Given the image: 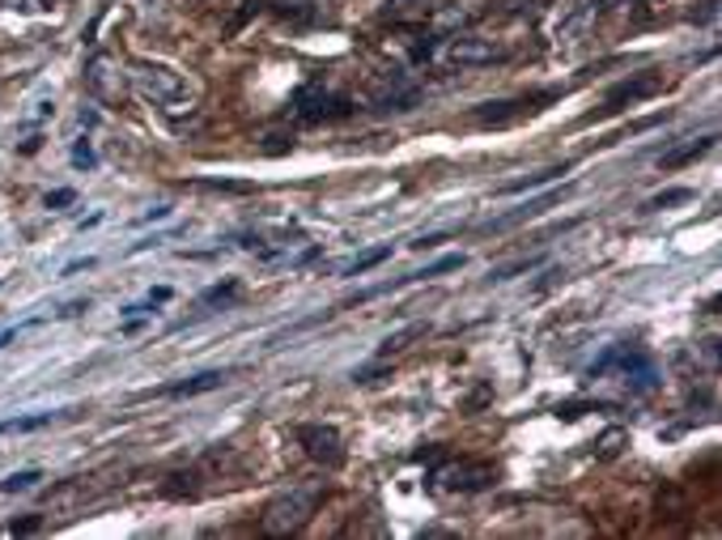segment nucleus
Masks as SVG:
<instances>
[{
  "label": "nucleus",
  "instance_id": "obj_18",
  "mask_svg": "<svg viewBox=\"0 0 722 540\" xmlns=\"http://www.w3.org/2000/svg\"><path fill=\"white\" fill-rule=\"evenodd\" d=\"M693 197H697L693 188H672V192H659V197L646 200V213H659V209H668V204H688Z\"/></svg>",
  "mask_w": 722,
  "mask_h": 540
},
{
  "label": "nucleus",
  "instance_id": "obj_26",
  "mask_svg": "<svg viewBox=\"0 0 722 540\" xmlns=\"http://www.w3.org/2000/svg\"><path fill=\"white\" fill-rule=\"evenodd\" d=\"M60 204H73V192L64 188V192H51L48 197V209H60Z\"/></svg>",
  "mask_w": 722,
  "mask_h": 540
},
{
  "label": "nucleus",
  "instance_id": "obj_21",
  "mask_svg": "<svg viewBox=\"0 0 722 540\" xmlns=\"http://www.w3.org/2000/svg\"><path fill=\"white\" fill-rule=\"evenodd\" d=\"M621 442H629L625 430H612V435H604V442H599V455H604V460H612V455L621 451Z\"/></svg>",
  "mask_w": 722,
  "mask_h": 540
},
{
  "label": "nucleus",
  "instance_id": "obj_22",
  "mask_svg": "<svg viewBox=\"0 0 722 540\" xmlns=\"http://www.w3.org/2000/svg\"><path fill=\"white\" fill-rule=\"evenodd\" d=\"M39 528H43V519L35 515V519H13L4 532H9V537H30V532H39Z\"/></svg>",
  "mask_w": 722,
  "mask_h": 540
},
{
  "label": "nucleus",
  "instance_id": "obj_29",
  "mask_svg": "<svg viewBox=\"0 0 722 540\" xmlns=\"http://www.w3.org/2000/svg\"><path fill=\"white\" fill-rule=\"evenodd\" d=\"M39 4H60V0H39Z\"/></svg>",
  "mask_w": 722,
  "mask_h": 540
},
{
  "label": "nucleus",
  "instance_id": "obj_13",
  "mask_svg": "<svg viewBox=\"0 0 722 540\" xmlns=\"http://www.w3.org/2000/svg\"><path fill=\"white\" fill-rule=\"evenodd\" d=\"M714 146V137H697V141H688V146L684 149H675V153H668V158H663V166H668V171H675V166H684V162H693V158H701V153H706V149Z\"/></svg>",
  "mask_w": 722,
  "mask_h": 540
},
{
  "label": "nucleus",
  "instance_id": "obj_1",
  "mask_svg": "<svg viewBox=\"0 0 722 540\" xmlns=\"http://www.w3.org/2000/svg\"><path fill=\"white\" fill-rule=\"evenodd\" d=\"M128 77H132V86L141 90L144 99H153L162 111H192L195 99H192V90H188V81H183L179 68H170V64H153V60H132Z\"/></svg>",
  "mask_w": 722,
  "mask_h": 540
},
{
  "label": "nucleus",
  "instance_id": "obj_14",
  "mask_svg": "<svg viewBox=\"0 0 722 540\" xmlns=\"http://www.w3.org/2000/svg\"><path fill=\"white\" fill-rule=\"evenodd\" d=\"M570 166H548V171H540V175H528V179H519V184H506L502 188V197H519V192H528V188H540V184H548V179H557V175H566Z\"/></svg>",
  "mask_w": 722,
  "mask_h": 540
},
{
  "label": "nucleus",
  "instance_id": "obj_2",
  "mask_svg": "<svg viewBox=\"0 0 722 540\" xmlns=\"http://www.w3.org/2000/svg\"><path fill=\"white\" fill-rule=\"evenodd\" d=\"M319 498H324V486H319V481H311V486H293V490L277 493V498L264 506V519H259L264 532H268V537H293V532H302V528L311 524Z\"/></svg>",
  "mask_w": 722,
  "mask_h": 540
},
{
  "label": "nucleus",
  "instance_id": "obj_12",
  "mask_svg": "<svg viewBox=\"0 0 722 540\" xmlns=\"http://www.w3.org/2000/svg\"><path fill=\"white\" fill-rule=\"evenodd\" d=\"M43 426H51V413H30V417L0 422V435H30V430H43Z\"/></svg>",
  "mask_w": 722,
  "mask_h": 540
},
{
  "label": "nucleus",
  "instance_id": "obj_19",
  "mask_svg": "<svg viewBox=\"0 0 722 540\" xmlns=\"http://www.w3.org/2000/svg\"><path fill=\"white\" fill-rule=\"evenodd\" d=\"M86 481H68V486H60V490H51L48 493V502L51 506H73V502H81L86 498Z\"/></svg>",
  "mask_w": 722,
  "mask_h": 540
},
{
  "label": "nucleus",
  "instance_id": "obj_27",
  "mask_svg": "<svg viewBox=\"0 0 722 540\" xmlns=\"http://www.w3.org/2000/svg\"><path fill=\"white\" fill-rule=\"evenodd\" d=\"M86 306H90V302H68V306H64V311H60V315H64V319H68V315H81V311H86Z\"/></svg>",
  "mask_w": 722,
  "mask_h": 540
},
{
  "label": "nucleus",
  "instance_id": "obj_24",
  "mask_svg": "<svg viewBox=\"0 0 722 540\" xmlns=\"http://www.w3.org/2000/svg\"><path fill=\"white\" fill-rule=\"evenodd\" d=\"M73 162H77V166H94V149H90V141H77V149H73Z\"/></svg>",
  "mask_w": 722,
  "mask_h": 540
},
{
  "label": "nucleus",
  "instance_id": "obj_30",
  "mask_svg": "<svg viewBox=\"0 0 722 540\" xmlns=\"http://www.w3.org/2000/svg\"><path fill=\"white\" fill-rule=\"evenodd\" d=\"M192 4H213V0H192Z\"/></svg>",
  "mask_w": 722,
  "mask_h": 540
},
{
  "label": "nucleus",
  "instance_id": "obj_17",
  "mask_svg": "<svg viewBox=\"0 0 722 540\" xmlns=\"http://www.w3.org/2000/svg\"><path fill=\"white\" fill-rule=\"evenodd\" d=\"M324 4H328V0H281L277 9H281L286 17H324Z\"/></svg>",
  "mask_w": 722,
  "mask_h": 540
},
{
  "label": "nucleus",
  "instance_id": "obj_20",
  "mask_svg": "<svg viewBox=\"0 0 722 540\" xmlns=\"http://www.w3.org/2000/svg\"><path fill=\"white\" fill-rule=\"evenodd\" d=\"M387 4H391V13H400V17H417V13L426 17L438 0H387Z\"/></svg>",
  "mask_w": 722,
  "mask_h": 540
},
{
  "label": "nucleus",
  "instance_id": "obj_16",
  "mask_svg": "<svg viewBox=\"0 0 722 540\" xmlns=\"http://www.w3.org/2000/svg\"><path fill=\"white\" fill-rule=\"evenodd\" d=\"M39 481H43V473H39V468H26V473L4 477V481H0V493H26V490H35Z\"/></svg>",
  "mask_w": 722,
  "mask_h": 540
},
{
  "label": "nucleus",
  "instance_id": "obj_4",
  "mask_svg": "<svg viewBox=\"0 0 722 540\" xmlns=\"http://www.w3.org/2000/svg\"><path fill=\"white\" fill-rule=\"evenodd\" d=\"M293 111H297L302 120H311V124H315V120H332V115H344V111H349V102L340 99V95H332V90H328V86L315 77V81H306V86L293 95Z\"/></svg>",
  "mask_w": 722,
  "mask_h": 540
},
{
  "label": "nucleus",
  "instance_id": "obj_23",
  "mask_svg": "<svg viewBox=\"0 0 722 540\" xmlns=\"http://www.w3.org/2000/svg\"><path fill=\"white\" fill-rule=\"evenodd\" d=\"M426 328H408V332H400V337H391V341L383 344V353H395V349H404V344L413 341V337H421Z\"/></svg>",
  "mask_w": 722,
  "mask_h": 540
},
{
  "label": "nucleus",
  "instance_id": "obj_25",
  "mask_svg": "<svg viewBox=\"0 0 722 540\" xmlns=\"http://www.w3.org/2000/svg\"><path fill=\"white\" fill-rule=\"evenodd\" d=\"M200 188H213V192H251V184H200Z\"/></svg>",
  "mask_w": 722,
  "mask_h": 540
},
{
  "label": "nucleus",
  "instance_id": "obj_11",
  "mask_svg": "<svg viewBox=\"0 0 722 540\" xmlns=\"http://www.w3.org/2000/svg\"><path fill=\"white\" fill-rule=\"evenodd\" d=\"M557 200H561V192L531 200V204H523V209H515L510 217H497V222H493V230H506V226H519V222H528V217H535V213H544V209H548V204H557Z\"/></svg>",
  "mask_w": 722,
  "mask_h": 540
},
{
  "label": "nucleus",
  "instance_id": "obj_3",
  "mask_svg": "<svg viewBox=\"0 0 722 540\" xmlns=\"http://www.w3.org/2000/svg\"><path fill=\"white\" fill-rule=\"evenodd\" d=\"M86 90L106 106H119L128 99V73L119 68V60L111 51H94L86 60Z\"/></svg>",
  "mask_w": 722,
  "mask_h": 540
},
{
  "label": "nucleus",
  "instance_id": "obj_5",
  "mask_svg": "<svg viewBox=\"0 0 722 540\" xmlns=\"http://www.w3.org/2000/svg\"><path fill=\"white\" fill-rule=\"evenodd\" d=\"M297 442L306 447L311 460H319V464H328V468H337L340 460H344V442H340L337 426H302V430H297Z\"/></svg>",
  "mask_w": 722,
  "mask_h": 540
},
{
  "label": "nucleus",
  "instance_id": "obj_10",
  "mask_svg": "<svg viewBox=\"0 0 722 540\" xmlns=\"http://www.w3.org/2000/svg\"><path fill=\"white\" fill-rule=\"evenodd\" d=\"M221 384H226V375H221V371H204V375H192V379H183V384L166 388V395H200V392L221 388Z\"/></svg>",
  "mask_w": 722,
  "mask_h": 540
},
{
  "label": "nucleus",
  "instance_id": "obj_28",
  "mask_svg": "<svg viewBox=\"0 0 722 540\" xmlns=\"http://www.w3.org/2000/svg\"><path fill=\"white\" fill-rule=\"evenodd\" d=\"M595 4H621V0H595Z\"/></svg>",
  "mask_w": 722,
  "mask_h": 540
},
{
  "label": "nucleus",
  "instance_id": "obj_7",
  "mask_svg": "<svg viewBox=\"0 0 722 540\" xmlns=\"http://www.w3.org/2000/svg\"><path fill=\"white\" fill-rule=\"evenodd\" d=\"M451 64H459V68H484V64H493L497 60V48L489 43V39H477V35H459V39H451Z\"/></svg>",
  "mask_w": 722,
  "mask_h": 540
},
{
  "label": "nucleus",
  "instance_id": "obj_8",
  "mask_svg": "<svg viewBox=\"0 0 722 540\" xmlns=\"http://www.w3.org/2000/svg\"><path fill=\"white\" fill-rule=\"evenodd\" d=\"M413 86H404L395 73H387V77H379V81H370L366 90H362V99L370 102V106H404V102H413Z\"/></svg>",
  "mask_w": 722,
  "mask_h": 540
},
{
  "label": "nucleus",
  "instance_id": "obj_6",
  "mask_svg": "<svg viewBox=\"0 0 722 540\" xmlns=\"http://www.w3.org/2000/svg\"><path fill=\"white\" fill-rule=\"evenodd\" d=\"M493 481V468L489 464H468V460H459V464H446L442 473H438V486L442 490H484Z\"/></svg>",
  "mask_w": 722,
  "mask_h": 540
},
{
  "label": "nucleus",
  "instance_id": "obj_15",
  "mask_svg": "<svg viewBox=\"0 0 722 540\" xmlns=\"http://www.w3.org/2000/svg\"><path fill=\"white\" fill-rule=\"evenodd\" d=\"M387 255H391V247H379V251H366V255H357V260H349V264H344V268H340V273H344V277H362V273H370V268H375V264H383Z\"/></svg>",
  "mask_w": 722,
  "mask_h": 540
},
{
  "label": "nucleus",
  "instance_id": "obj_9",
  "mask_svg": "<svg viewBox=\"0 0 722 540\" xmlns=\"http://www.w3.org/2000/svg\"><path fill=\"white\" fill-rule=\"evenodd\" d=\"M659 90H663V77H659V73H642V77H629L621 86H612V90H608V106L642 102V99H650V95H659Z\"/></svg>",
  "mask_w": 722,
  "mask_h": 540
}]
</instances>
